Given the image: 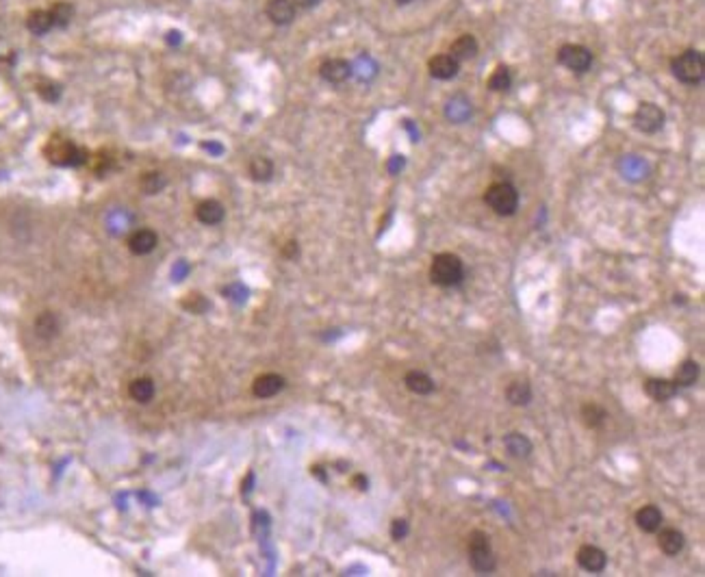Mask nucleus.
<instances>
[{
  "label": "nucleus",
  "mask_w": 705,
  "mask_h": 577,
  "mask_svg": "<svg viewBox=\"0 0 705 577\" xmlns=\"http://www.w3.org/2000/svg\"><path fill=\"white\" fill-rule=\"evenodd\" d=\"M165 176L161 172H146L142 176V189L146 191V194H159V191L165 187Z\"/></svg>",
  "instance_id": "nucleus-31"
},
{
  "label": "nucleus",
  "mask_w": 705,
  "mask_h": 577,
  "mask_svg": "<svg viewBox=\"0 0 705 577\" xmlns=\"http://www.w3.org/2000/svg\"><path fill=\"white\" fill-rule=\"evenodd\" d=\"M577 565L588 573H601L607 565V556L603 549L594 545H582L577 549Z\"/></svg>",
  "instance_id": "nucleus-8"
},
{
  "label": "nucleus",
  "mask_w": 705,
  "mask_h": 577,
  "mask_svg": "<svg viewBox=\"0 0 705 577\" xmlns=\"http://www.w3.org/2000/svg\"><path fill=\"white\" fill-rule=\"evenodd\" d=\"M46 157L54 165H78L85 161V152L76 148L72 142L61 139V137H52L46 146Z\"/></svg>",
  "instance_id": "nucleus-5"
},
{
  "label": "nucleus",
  "mask_w": 705,
  "mask_h": 577,
  "mask_svg": "<svg viewBox=\"0 0 705 577\" xmlns=\"http://www.w3.org/2000/svg\"><path fill=\"white\" fill-rule=\"evenodd\" d=\"M397 3H399V5H408V3H410V0H397Z\"/></svg>",
  "instance_id": "nucleus-38"
},
{
  "label": "nucleus",
  "mask_w": 705,
  "mask_h": 577,
  "mask_svg": "<svg viewBox=\"0 0 705 577\" xmlns=\"http://www.w3.org/2000/svg\"><path fill=\"white\" fill-rule=\"evenodd\" d=\"M430 280L436 286H458L465 280V265L460 256H456L451 252H440L432 258L430 265Z\"/></svg>",
  "instance_id": "nucleus-1"
},
{
  "label": "nucleus",
  "mask_w": 705,
  "mask_h": 577,
  "mask_svg": "<svg viewBox=\"0 0 705 577\" xmlns=\"http://www.w3.org/2000/svg\"><path fill=\"white\" fill-rule=\"evenodd\" d=\"M26 29H29L33 35H46L50 29H54V22H52V16H50V11H44V9H35L29 13V18H26Z\"/></svg>",
  "instance_id": "nucleus-21"
},
{
  "label": "nucleus",
  "mask_w": 705,
  "mask_h": 577,
  "mask_svg": "<svg viewBox=\"0 0 705 577\" xmlns=\"http://www.w3.org/2000/svg\"><path fill=\"white\" fill-rule=\"evenodd\" d=\"M354 484H356V488H361V490H365V488H367V479H365L363 475H358V477L354 479Z\"/></svg>",
  "instance_id": "nucleus-37"
},
{
  "label": "nucleus",
  "mask_w": 705,
  "mask_h": 577,
  "mask_svg": "<svg viewBox=\"0 0 705 577\" xmlns=\"http://www.w3.org/2000/svg\"><path fill=\"white\" fill-rule=\"evenodd\" d=\"M469 115H471V102H469L467 98H462V95H456V98L447 104V117L451 122L460 124Z\"/></svg>",
  "instance_id": "nucleus-28"
},
{
  "label": "nucleus",
  "mask_w": 705,
  "mask_h": 577,
  "mask_svg": "<svg viewBox=\"0 0 705 577\" xmlns=\"http://www.w3.org/2000/svg\"><path fill=\"white\" fill-rule=\"evenodd\" d=\"M128 395H131V400H135L137 404H148V402H152V397H155V382H152L150 378H137L131 382Z\"/></svg>",
  "instance_id": "nucleus-23"
},
{
  "label": "nucleus",
  "mask_w": 705,
  "mask_h": 577,
  "mask_svg": "<svg viewBox=\"0 0 705 577\" xmlns=\"http://www.w3.org/2000/svg\"><path fill=\"white\" fill-rule=\"evenodd\" d=\"M475 54H478V39L473 35H462L451 44V57L456 61L473 59Z\"/></svg>",
  "instance_id": "nucleus-22"
},
{
  "label": "nucleus",
  "mask_w": 705,
  "mask_h": 577,
  "mask_svg": "<svg viewBox=\"0 0 705 577\" xmlns=\"http://www.w3.org/2000/svg\"><path fill=\"white\" fill-rule=\"evenodd\" d=\"M484 202L489 204V209L502 217H510L515 215L519 209V191L515 189V185L510 183H493L486 194H484Z\"/></svg>",
  "instance_id": "nucleus-3"
},
{
  "label": "nucleus",
  "mask_w": 705,
  "mask_h": 577,
  "mask_svg": "<svg viewBox=\"0 0 705 577\" xmlns=\"http://www.w3.org/2000/svg\"><path fill=\"white\" fill-rule=\"evenodd\" d=\"M282 254L287 258H298L300 250H298V241H287V245L282 247Z\"/></svg>",
  "instance_id": "nucleus-35"
},
{
  "label": "nucleus",
  "mask_w": 705,
  "mask_h": 577,
  "mask_svg": "<svg viewBox=\"0 0 705 577\" xmlns=\"http://www.w3.org/2000/svg\"><path fill=\"white\" fill-rule=\"evenodd\" d=\"M664 120H667L664 111H662V109L653 102H642L634 111V126L640 133H647V135H653V133L662 131Z\"/></svg>",
  "instance_id": "nucleus-6"
},
{
  "label": "nucleus",
  "mask_w": 705,
  "mask_h": 577,
  "mask_svg": "<svg viewBox=\"0 0 705 577\" xmlns=\"http://www.w3.org/2000/svg\"><path fill=\"white\" fill-rule=\"evenodd\" d=\"M506 400L513 406H528L532 402V387L528 380H513L506 387Z\"/></svg>",
  "instance_id": "nucleus-19"
},
{
  "label": "nucleus",
  "mask_w": 705,
  "mask_h": 577,
  "mask_svg": "<svg viewBox=\"0 0 705 577\" xmlns=\"http://www.w3.org/2000/svg\"><path fill=\"white\" fill-rule=\"evenodd\" d=\"M662 521H664V517H662V510H660L658 506H653V504L642 506L640 510L636 512V525H638L647 534L658 532L660 525H662Z\"/></svg>",
  "instance_id": "nucleus-14"
},
{
  "label": "nucleus",
  "mask_w": 705,
  "mask_h": 577,
  "mask_svg": "<svg viewBox=\"0 0 705 577\" xmlns=\"http://www.w3.org/2000/svg\"><path fill=\"white\" fill-rule=\"evenodd\" d=\"M247 172H250V178L256 183H267L271 181L273 176V163L267 157H254L247 165Z\"/></svg>",
  "instance_id": "nucleus-26"
},
{
  "label": "nucleus",
  "mask_w": 705,
  "mask_h": 577,
  "mask_svg": "<svg viewBox=\"0 0 705 577\" xmlns=\"http://www.w3.org/2000/svg\"><path fill=\"white\" fill-rule=\"evenodd\" d=\"M579 415H582L584 425H586V428H590V430L601 428V425L607 421V410L601 408L599 404H594V402H586L582 406V412H579Z\"/></svg>",
  "instance_id": "nucleus-24"
},
{
  "label": "nucleus",
  "mask_w": 705,
  "mask_h": 577,
  "mask_svg": "<svg viewBox=\"0 0 705 577\" xmlns=\"http://www.w3.org/2000/svg\"><path fill=\"white\" fill-rule=\"evenodd\" d=\"M157 243H159L157 232H155V230H148V228H144V230H137L135 235L128 239V247H131V252H133V254H139V256H144V254H150V252L157 247Z\"/></svg>",
  "instance_id": "nucleus-17"
},
{
  "label": "nucleus",
  "mask_w": 705,
  "mask_h": 577,
  "mask_svg": "<svg viewBox=\"0 0 705 577\" xmlns=\"http://www.w3.org/2000/svg\"><path fill=\"white\" fill-rule=\"evenodd\" d=\"M467 554H469V565L471 569L480 575L493 573L497 567V560L493 554L491 547V536L486 532L473 530L469 534V545H467Z\"/></svg>",
  "instance_id": "nucleus-2"
},
{
  "label": "nucleus",
  "mask_w": 705,
  "mask_h": 577,
  "mask_svg": "<svg viewBox=\"0 0 705 577\" xmlns=\"http://www.w3.org/2000/svg\"><path fill=\"white\" fill-rule=\"evenodd\" d=\"M291 3L300 9H313L320 5V0H291Z\"/></svg>",
  "instance_id": "nucleus-36"
},
{
  "label": "nucleus",
  "mask_w": 705,
  "mask_h": 577,
  "mask_svg": "<svg viewBox=\"0 0 705 577\" xmlns=\"http://www.w3.org/2000/svg\"><path fill=\"white\" fill-rule=\"evenodd\" d=\"M295 5L291 3V0H269L267 3V18L273 22V24H278V26H284V24H291L295 20Z\"/></svg>",
  "instance_id": "nucleus-12"
},
{
  "label": "nucleus",
  "mask_w": 705,
  "mask_h": 577,
  "mask_svg": "<svg viewBox=\"0 0 705 577\" xmlns=\"http://www.w3.org/2000/svg\"><path fill=\"white\" fill-rule=\"evenodd\" d=\"M183 306L185 308H189L191 313H196V315H200V313H204L206 308H209L211 304H209V302H206L200 293H189V297L187 299H183Z\"/></svg>",
  "instance_id": "nucleus-32"
},
{
  "label": "nucleus",
  "mask_w": 705,
  "mask_h": 577,
  "mask_svg": "<svg viewBox=\"0 0 705 577\" xmlns=\"http://www.w3.org/2000/svg\"><path fill=\"white\" fill-rule=\"evenodd\" d=\"M320 74L324 80L333 82V85H339V82H345L352 76V65L345 59H328L322 63Z\"/></svg>",
  "instance_id": "nucleus-11"
},
{
  "label": "nucleus",
  "mask_w": 705,
  "mask_h": 577,
  "mask_svg": "<svg viewBox=\"0 0 705 577\" xmlns=\"http://www.w3.org/2000/svg\"><path fill=\"white\" fill-rule=\"evenodd\" d=\"M224 206L222 202H217V200H204L196 206V217H198V222L206 224V226H215L219 224L224 219Z\"/></svg>",
  "instance_id": "nucleus-16"
},
{
  "label": "nucleus",
  "mask_w": 705,
  "mask_h": 577,
  "mask_svg": "<svg viewBox=\"0 0 705 577\" xmlns=\"http://www.w3.org/2000/svg\"><path fill=\"white\" fill-rule=\"evenodd\" d=\"M35 330H37V335L41 339H52V337H57L59 335V319H57V315L50 313V310H44L39 315V317L35 319Z\"/></svg>",
  "instance_id": "nucleus-27"
},
{
  "label": "nucleus",
  "mask_w": 705,
  "mask_h": 577,
  "mask_svg": "<svg viewBox=\"0 0 705 577\" xmlns=\"http://www.w3.org/2000/svg\"><path fill=\"white\" fill-rule=\"evenodd\" d=\"M37 91H39L41 98L48 100V102H57L59 95H61V87L54 85V82H41V85L37 87Z\"/></svg>",
  "instance_id": "nucleus-33"
},
{
  "label": "nucleus",
  "mask_w": 705,
  "mask_h": 577,
  "mask_svg": "<svg viewBox=\"0 0 705 577\" xmlns=\"http://www.w3.org/2000/svg\"><path fill=\"white\" fill-rule=\"evenodd\" d=\"M699 380V363L697 361H684L675 371V384L680 389H688Z\"/></svg>",
  "instance_id": "nucleus-25"
},
{
  "label": "nucleus",
  "mask_w": 705,
  "mask_h": 577,
  "mask_svg": "<svg viewBox=\"0 0 705 577\" xmlns=\"http://www.w3.org/2000/svg\"><path fill=\"white\" fill-rule=\"evenodd\" d=\"M504 445L508 449V453L513 458H528L532 451V443L528 436H523L521 432H510L504 436Z\"/></svg>",
  "instance_id": "nucleus-20"
},
{
  "label": "nucleus",
  "mask_w": 705,
  "mask_h": 577,
  "mask_svg": "<svg viewBox=\"0 0 705 577\" xmlns=\"http://www.w3.org/2000/svg\"><path fill=\"white\" fill-rule=\"evenodd\" d=\"M677 391H680V387L667 378H649L645 382V393L651 397L653 402H669L677 395Z\"/></svg>",
  "instance_id": "nucleus-10"
},
{
  "label": "nucleus",
  "mask_w": 705,
  "mask_h": 577,
  "mask_svg": "<svg viewBox=\"0 0 705 577\" xmlns=\"http://www.w3.org/2000/svg\"><path fill=\"white\" fill-rule=\"evenodd\" d=\"M460 65L451 54H438V57L430 59V74L438 80H449L458 74Z\"/></svg>",
  "instance_id": "nucleus-15"
},
{
  "label": "nucleus",
  "mask_w": 705,
  "mask_h": 577,
  "mask_svg": "<svg viewBox=\"0 0 705 577\" xmlns=\"http://www.w3.org/2000/svg\"><path fill=\"white\" fill-rule=\"evenodd\" d=\"M510 85H513V74H510L508 67L506 65L495 67V72L489 78V87L493 91H506V89H510Z\"/></svg>",
  "instance_id": "nucleus-30"
},
{
  "label": "nucleus",
  "mask_w": 705,
  "mask_h": 577,
  "mask_svg": "<svg viewBox=\"0 0 705 577\" xmlns=\"http://www.w3.org/2000/svg\"><path fill=\"white\" fill-rule=\"evenodd\" d=\"M558 61L566 67V70L582 74L590 70L592 65V52L579 44H566L558 50Z\"/></svg>",
  "instance_id": "nucleus-7"
},
{
  "label": "nucleus",
  "mask_w": 705,
  "mask_h": 577,
  "mask_svg": "<svg viewBox=\"0 0 705 577\" xmlns=\"http://www.w3.org/2000/svg\"><path fill=\"white\" fill-rule=\"evenodd\" d=\"M282 389H284V378L278 374H262L252 384V393L258 400H269V397L278 395Z\"/></svg>",
  "instance_id": "nucleus-9"
},
{
  "label": "nucleus",
  "mask_w": 705,
  "mask_h": 577,
  "mask_svg": "<svg viewBox=\"0 0 705 577\" xmlns=\"http://www.w3.org/2000/svg\"><path fill=\"white\" fill-rule=\"evenodd\" d=\"M50 16H52V22L54 26H59V29H65L67 24L72 22L74 18V5L72 3H65V0H61V3H57L52 9H50Z\"/></svg>",
  "instance_id": "nucleus-29"
},
{
  "label": "nucleus",
  "mask_w": 705,
  "mask_h": 577,
  "mask_svg": "<svg viewBox=\"0 0 705 577\" xmlns=\"http://www.w3.org/2000/svg\"><path fill=\"white\" fill-rule=\"evenodd\" d=\"M408 534V523L404 519H393V523H391V536L395 541H402L404 536Z\"/></svg>",
  "instance_id": "nucleus-34"
},
{
  "label": "nucleus",
  "mask_w": 705,
  "mask_h": 577,
  "mask_svg": "<svg viewBox=\"0 0 705 577\" xmlns=\"http://www.w3.org/2000/svg\"><path fill=\"white\" fill-rule=\"evenodd\" d=\"M404 382H406V389L414 395H430L436 389L434 380L427 376L425 371H408Z\"/></svg>",
  "instance_id": "nucleus-18"
},
{
  "label": "nucleus",
  "mask_w": 705,
  "mask_h": 577,
  "mask_svg": "<svg viewBox=\"0 0 705 577\" xmlns=\"http://www.w3.org/2000/svg\"><path fill=\"white\" fill-rule=\"evenodd\" d=\"M673 74L677 80L686 82V85H699L705 76V63L703 54L699 50H686L680 57L673 59Z\"/></svg>",
  "instance_id": "nucleus-4"
},
{
  "label": "nucleus",
  "mask_w": 705,
  "mask_h": 577,
  "mask_svg": "<svg viewBox=\"0 0 705 577\" xmlns=\"http://www.w3.org/2000/svg\"><path fill=\"white\" fill-rule=\"evenodd\" d=\"M684 545H686V539L677 528H667L658 534V547L664 556H671V558L677 556L684 549Z\"/></svg>",
  "instance_id": "nucleus-13"
}]
</instances>
